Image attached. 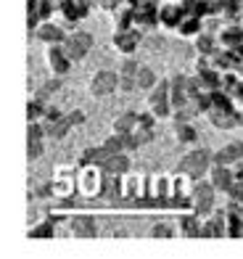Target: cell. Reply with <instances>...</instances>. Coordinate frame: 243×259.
<instances>
[{"mask_svg": "<svg viewBox=\"0 0 243 259\" xmlns=\"http://www.w3.org/2000/svg\"><path fill=\"white\" fill-rule=\"evenodd\" d=\"M212 164H214V151L199 146V148H190L188 154L180 159V172H185L193 180H199L204 175H209Z\"/></svg>", "mask_w": 243, "mask_h": 259, "instance_id": "1", "label": "cell"}, {"mask_svg": "<svg viewBox=\"0 0 243 259\" xmlns=\"http://www.w3.org/2000/svg\"><path fill=\"white\" fill-rule=\"evenodd\" d=\"M214 196H217V188L212 185V180H196L193 188H190V196H188V201H190V209L196 211L199 217H209L212 211H214Z\"/></svg>", "mask_w": 243, "mask_h": 259, "instance_id": "2", "label": "cell"}, {"mask_svg": "<svg viewBox=\"0 0 243 259\" xmlns=\"http://www.w3.org/2000/svg\"><path fill=\"white\" fill-rule=\"evenodd\" d=\"M77 185H79V193L82 196H103V185H106V169L98 167V164H82L79 169V178H77Z\"/></svg>", "mask_w": 243, "mask_h": 259, "instance_id": "3", "label": "cell"}, {"mask_svg": "<svg viewBox=\"0 0 243 259\" xmlns=\"http://www.w3.org/2000/svg\"><path fill=\"white\" fill-rule=\"evenodd\" d=\"M117 90H119V72H111V69H98L87 82V93L92 98H106L114 96Z\"/></svg>", "mask_w": 243, "mask_h": 259, "instance_id": "4", "label": "cell"}, {"mask_svg": "<svg viewBox=\"0 0 243 259\" xmlns=\"http://www.w3.org/2000/svg\"><path fill=\"white\" fill-rule=\"evenodd\" d=\"M61 45H64V51H66V56L72 58V61H82V58L92 51V34L72 32V34H66V40Z\"/></svg>", "mask_w": 243, "mask_h": 259, "instance_id": "5", "label": "cell"}, {"mask_svg": "<svg viewBox=\"0 0 243 259\" xmlns=\"http://www.w3.org/2000/svg\"><path fill=\"white\" fill-rule=\"evenodd\" d=\"M72 58L66 56L64 45H45V66L51 69V74H59L64 77L69 69H72Z\"/></svg>", "mask_w": 243, "mask_h": 259, "instance_id": "6", "label": "cell"}, {"mask_svg": "<svg viewBox=\"0 0 243 259\" xmlns=\"http://www.w3.org/2000/svg\"><path fill=\"white\" fill-rule=\"evenodd\" d=\"M140 45V34L135 29H114V37H111V48L122 53V56H132L135 48Z\"/></svg>", "mask_w": 243, "mask_h": 259, "instance_id": "7", "label": "cell"}, {"mask_svg": "<svg viewBox=\"0 0 243 259\" xmlns=\"http://www.w3.org/2000/svg\"><path fill=\"white\" fill-rule=\"evenodd\" d=\"M69 230H72V235L79 238V241L95 238L98 235V220L90 217V214H77V217H72V222H69Z\"/></svg>", "mask_w": 243, "mask_h": 259, "instance_id": "8", "label": "cell"}, {"mask_svg": "<svg viewBox=\"0 0 243 259\" xmlns=\"http://www.w3.org/2000/svg\"><path fill=\"white\" fill-rule=\"evenodd\" d=\"M32 40H40L42 45H61L66 40V34H64L61 27H56L45 19V21H40V27L32 32Z\"/></svg>", "mask_w": 243, "mask_h": 259, "instance_id": "9", "label": "cell"}, {"mask_svg": "<svg viewBox=\"0 0 243 259\" xmlns=\"http://www.w3.org/2000/svg\"><path fill=\"white\" fill-rule=\"evenodd\" d=\"M238 161H243V140H230V143H225L222 148L214 151V164H227V167H233Z\"/></svg>", "mask_w": 243, "mask_h": 259, "instance_id": "10", "label": "cell"}, {"mask_svg": "<svg viewBox=\"0 0 243 259\" xmlns=\"http://www.w3.org/2000/svg\"><path fill=\"white\" fill-rule=\"evenodd\" d=\"M201 222H204V217H199L193 209L188 214H180L177 217V235H182V238H201Z\"/></svg>", "mask_w": 243, "mask_h": 259, "instance_id": "11", "label": "cell"}, {"mask_svg": "<svg viewBox=\"0 0 243 259\" xmlns=\"http://www.w3.org/2000/svg\"><path fill=\"white\" fill-rule=\"evenodd\" d=\"M209 180H212V185L217 188V191L227 193V191H230V185L235 183V172L230 169L227 164H212V169H209Z\"/></svg>", "mask_w": 243, "mask_h": 259, "instance_id": "12", "label": "cell"}, {"mask_svg": "<svg viewBox=\"0 0 243 259\" xmlns=\"http://www.w3.org/2000/svg\"><path fill=\"white\" fill-rule=\"evenodd\" d=\"M172 135H175L177 143H196L199 140V133L188 119H175L172 122Z\"/></svg>", "mask_w": 243, "mask_h": 259, "instance_id": "13", "label": "cell"}, {"mask_svg": "<svg viewBox=\"0 0 243 259\" xmlns=\"http://www.w3.org/2000/svg\"><path fill=\"white\" fill-rule=\"evenodd\" d=\"M103 169H106L109 175H119V178H124V175L130 172V156H127V151L111 154L106 159V164H103Z\"/></svg>", "mask_w": 243, "mask_h": 259, "instance_id": "14", "label": "cell"}, {"mask_svg": "<svg viewBox=\"0 0 243 259\" xmlns=\"http://www.w3.org/2000/svg\"><path fill=\"white\" fill-rule=\"evenodd\" d=\"M137 111H122L117 119L111 122V133H119V135H127V133H132L135 124H137Z\"/></svg>", "mask_w": 243, "mask_h": 259, "instance_id": "15", "label": "cell"}, {"mask_svg": "<svg viewBox=\"0 0 243 259\" xmlns=\"http://www.w3.org/2000/svg\"><path fill=\"white\" fill-rule=\"evenodd\" d=\"M145 101H148V106H156V103H167L169 101V79H164V77H159V82L145 93Z\"/></svg>", "mask_w": 243, "mask_h": 259, "instance_id": "16", "label": "cell"}, {"mask_svg": "<svg viewBox=\"0 0 243 259\" xmlns=\"http://www.w3.org/2000/svg\"><path fill=\"white\" fill-rule=\"evenodd\" d=\"M111 154L106 148H103V143L101 146H95V148H85L82 151V156H79V164H98V167H103V164H106V159H109Z\"/></svg>", "mask_w": 243, "mask_h": 259, "instance_id": "17", "label": "cell"}, {"mask_svg": "<svg viewBox=\"0 0 243 259\" xmlns=\"http://www.w3.org/2000/svg\"><path fill=\"white\" fill-rule=\"evenodd\" d=\"M42 124H45V135H48L51 140H64L66 133L72 130V124H69V119H66V114L61 116V119H56V122H42Z\"/></svg>", "mask_w": 243, "mask_h": 259, "instance_id": "18", "label": "cell"}, {"mask_svg": "<svg viewBox=\"0 0 243 259\" xmlns=\"http://www.w3.org/2000/svg\"><path fill=\"white\" fill-rule=\"evenodd\" d=\"M61 85H64V77H59V74H51V77L45 79L40 88H37V93H34V96L45 101L48 96H53V93H59V90H61Z\"/></svg>", "mask_w": 243, "mask_h": 259, "instance_id": "19", "label": "cell"}, {"mask_svg": "<svg viewBox=\"0 0 243 259\" xmlns=\"http://www.w3.org/2000/svg\"><path fill=\"white\" fill-rule=\"evenodd\" d=\"M135 79H137V90H145V93L151 90V88L156 85V82H159L156 72H154L151 66H145V64L140 66V72H137V77H135Z\"/></svg>", "mask_w": 243, "mask_h": 259, "instance_id": "20", "label": "cell"}, {"mask_svg": "<svg viewBox=\"0 0 243 259\" xmlns=\"http://www.w3.org/2000/svg\"><path fill=\"white\" fill-rule=\"evenodd\" d=\"M45 109H48V106H45V101L34 96V98L27 103V119H29V122H42Z\"/></svg>", "mask_w": 243, "mask_h": 259, "instance_id": "21", "label": "cell"}, {"mask_svg": "<svg viewBox=\"0 0 243 259\" xmlns=\"http://www.w3.org/2000/svg\"><path fill=\"white\" fill-rule=\"evenodd\" d=\"M214 48H217L214 34H196V51H199L201 56H212Z\"/></svg>", "mask_w": 243, "mask_h": 259, "instance_id": "22", "label": "cell"}, {"mask_svg": "<svg viewBox=\"0 0 243 259\" xmlns=\"http://www.w3.org/2000/svg\"><path fill=\"white\" fill-rule=\"evenodd\" d=\"M177 32L185 34V37H190V34H199V32H201V19H199V16H188L185 21H180Z\"/></svg>", "mask_w": 243, "mask_h": 259, "instance_id": "23", "label": "cell"}, {"mask_svg": "<svg viewBox=\"0 0 243 259\" xmlns=\"http://www.w3.org/2000/svg\"><path fill=\"white\" fill-rule=\"evenodd\" d=\"M140 61L137 58H130V56H124L122 58V64H119V74H127V77H137V72H140Z\"/></svg>", "mask_w": 243, "mask_h": 259, "instance_id": "24", "label": "cell"}, {"mask_svg": "<svg viewBox=\"0 0 243 259\" xmlns=\"http://www.w3.org/2000/svg\"><path fill=\"white\" fill-rule=\"evenodd\" d=\"M175 16H180L177 6H164L161 8V24L164 27H180V19L175 21Z\"/></svg>", "mask_w": 243, "mask_h": 259, "instance_id": "25", "label": "cell"}, {"mask_svg": "<svg viewBox=\"0 0 243 259\" xmlns=\"http://www.w3.org/2000/svg\"><path fill=\"white\" fill-rule=\"evenodd\" d=\"M103 148H106L109 154H119V151H124V138L119 133H111L106 140H103Z\"/></svg>", "mask_w": 243, "mask_h": 259, "instance_id": "26", "label": "cell"}, {"mask_svg": "<svg viewBox=\"0 0 243 259\" xmlns=\"http://www.w3.org/2000/svg\"><path fill=\"white\" fill-rule=\"evenodd\" d=\"M151 109V114L156 116V119H172V114H175V106H172V101L167 103H156V106H148Z\"/></svg>", "mask_w": 243, "mask_h": 259, "instance_id": "27", "label": "cell"}, {"mask_svg": "<svg viewBox=\"0 0 243 259\" xmlns=\"http://www.w3.org/2000/svg\"><path fill=\"white\" fill-rule=\"evenodd\" d=\"M148 235H151V238H172V235H175V230H172L167 222H154L151 230H148Z\"/></svg>", "mask_w": 243, "mask_h": 259, "instance_id": "28", "label": "cell"}, {"mask_svg": "<svg viewBox=\"0 0 243 259\" xmlns=\"http://www.w3.org/2000/svg\"><path fill=\"white\" fill-rule=\"evenodd\" d=\"M42 154H45V140H29V146H27L29 161H37Z\"/></svg>", "mask_w": 243, "mask_h": 259, "instance_id": "29", "label": "cell"}, {"mask_svg": "<svg viewBox=\"0 0 243 259\" xmlns=\"http://www.w3.org/2000/svg\"><path fill=\"white\" fill-rule=\"evenodd\" d=\"M222 37H225L222 42L227 45V48H235L238 42H243V29H235V27H233V29H227Z\"/></svg>", "mask_w": 243, "mask_h": 259, "instance_id": "30", "label": "cell"}, {"mask_svg": "<svg viewBox=\"0 0 243 259\" xmlns=\"http://www.w3.org/2000/svg\"><path fill=\"white\" fill-rule=\"evenodd\" d=\"M119 90H122V93L137 90V79H135V77H127V74H119Z\"/></svg>", "mask_w": 243, "mask_h": 259, "instance_id": "31", "label": "cell"}, {"mask_svg": "<svg viewBox=\"0 0 243 259\" xmlns=\"http://www.w3.org/2000/svg\"><path fill=\"white\" fill-rule=\"evenodd\" d=\"M66 119H69V124L72 127H79V124H85V111L82 109H72L66 114Z\"/></svg>", "mask_w": 243, "mask_h": 259, "instance_id": "32", "label": "cell"}, {"mask_svg": "<svg viewBox=\"0 0 243 259\" xmlns=\"http://www.w3.org/2000/svg\"><path fill=\"white\" fill-rule=\"evenodd\" d=\"M34 230H29V238H45V235H53V230L48 225H32Z\"/></svg>", "mask_w": 243, "mask_h": 259, "instance_id": "33", "label": "cell"}, {"mask_svg": "<svg viewBox=\"0 0 243 259\" xmlns=\"http://www.w3.org/2000/svg\"><path fill=\"white\" fill-rule=\"evenodd\" d=\"M61 111L56 109V106H48V109H45V116H42V122H56V119H61Z\"/></svg>", "mask_w": 243, "mask_h": 259, "instance_id": "34", "label": "cell"}, {"mask_svg": "<svg viewBox=\"0 0 243 259\" xmlns=\"http://www.w3.org/2000/svg\"><path fill=\"white\" fill-rule=\"evenodd\" d=\"M238 238H243V220L238 222Z\"/></svg>", "mask_w": 243, "mask_h": 259, "instance_id": "35", "label": "cell"}, {"mask_svg": "<svg viewBox=\"0 0 243 259\" xmlns=\"http://www.w3.org/2000/svg\"><path fill=\"white\" fill-rule=\"evenodd\" d=\"M240 127H243V114H240Z\"/></svg>", "mask_w": 243, "mask_h": 259, "instance_id": "36", "label": "cell"}]
</instances>
